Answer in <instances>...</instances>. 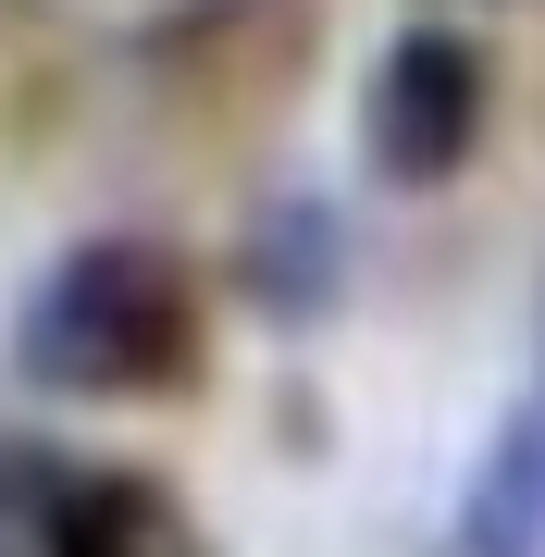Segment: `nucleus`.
I'll return each instance as SVG.
<instances>
[{"label": "nucleus", "mask_w": 545, "mask_h": 557, "mask_svg": "<svg viewBox=\"0 0 545 557\" xmlns=\"http://www.w3.org/2000/svg\"><path fill=\"white\" fill-rule=\"evenodd\" d=\"M13 359L50 397H149V384H174L199 359V285L149 236H87L38 273V298L13 322Z\"/></svg>", "instance_id": "f257e3e1"}, {"label": "nucleus", "mask_w": 545, "mask_h": 557, "mask_svg": "<svg viewBox=\"0 0 545 557\" xmlns=\"http://www.w3.org/2000/svg\"><path fill=\"white\" fill-rule=\"evenodd\" d=\"M484 137V50L459 38V25H409L397 50H384L372 100H360V149L384 186H446Z\"/></svg>", "instance_id": "f03ea898"}, {"label": "nucleus", "mask_w": 545, "mask_h": 557, "mask_svg": "<svg viewBox=\"0 0 545 557\" xmlns=\"http://www.w3.org/2000/svg\"><path fill=\"white\" fill-rule=\"evenodd\" d=\"M50 557H199V520L162 471H87L50 496Z\"/></svg>", "instance_id": "7ed1b4c3"}, {"label": "nucleus", "mask_w": 545, "mask_h": 557, "mask_svg": "<svg viewBox=\"0 0 545 557\" xmlns=\"http://www.w3.org/2000/svg\"><path fill=\"white\" fill-rule=\"evenodd\" d=\"M459 545L471 557H533L545 545V384L496 421L484 471H471V496H459Z\"/></svg>", "instance_id": "20e7f679"}, {"label": "nucleus", "mask_w": 545, "mask_h": 557, "mask_svg": "<svg viewBox=\"0 0 545 557\" xmlns=\"http://www.w3.org/2000/svg\"><path fill=\"white\" fill-rule=\"evenodd\" d=\"M335 273H347L335 211H323V199H273L261 236H248V298H261L273 322H310V310L335 298Z\"/></svg>", "instance_id": "39448f33"}, {"label": "nucleus", "mask_w": 545, "mask_h": 557, "mask_svg": "<svg viewBox=\"0 0 545 557\" xmlns=\"http://www.w3.org/2000/svg\"><path fill=\"white\" fill-rule=\"evenodd\" d=\"M50 496H62V483L38 471V458L0 446V557H50Z\"/></svg>", "instance_id": "423d86ee"}]
</instances>
